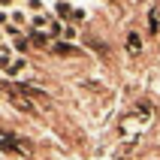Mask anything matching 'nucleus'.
I'll list each match as a JSON object with an SVG mask.
<instances>
[{
    "label": "nucleus",
    "instance_id": "obj_10",
    "mask_svg": "<svg viewBox=\"0 0 160 160\" xmlns=\"http://www.w3.org/2000/svg\"><path fill=\"white\" fill-rule=\"evenodd\" d=\"M9 24V9H0V27Z\"/></svg>",
    "mask_w": 160,
    "mask_h": 160
},
{
    "label": "nucleus",
    "instance_id": "obj_14",
    "mask_svg": "<svg viewBox=\"0 0 160 160\" xmlns=\"http://www.w3.org/2000/svg\"><path fill=\"white\" fill-rule=\"evenodd\" d=\"M0 79H3V72H0Z\"/></svg>",
    "mask_w": 160,
    "mask_h": 160
},
{
    "label": "nucleus",
    "instance_id": "obj_5",
    "mask_svg": "<svg viewBox=\"0 0 160 160\" xmlns=\"http://www.w3.org/2000/svg\"><path fill=\"white\" fill-rule=\"evenodd\" d=\"M27 36H30L33 45H48V33L45 30H27Z\"/></svg>",
    "mask_w": 160,
    "mask_h": 160
},
{
    "label": "nucleus",
    "instance_id": "obj_2",
    "mask_svg": "<svg viewBox=\"0 0 160 160\" xmlns=\"http://www.w3.org/2000/svg\"><path fill=\"white\" fill-rule=\"evenodd\" d=\"M52 21H54V15H52V12H39V15H30V27H27V30H48V27H52Z\"/></svg>",
    "mask_w": 160,
    "mask_h": 160
},
{
    "label": "nucleus",
    "instance_id": "obj_3",
    "mask_svg": "<svg viewBox=\"0 0 160 160\" xmlns=\"http://www.w3.org/2000/svg\"><path fill=\"white\" fill-rule=\"evenodd\" d=\"M127 52H130V54H139V52H142V39H139V33H133V30L127 33Z\"/></svg>",
    "mask_w": 160,
    "mask_h": 160
},
{
    "label": "nucleus",
    "instance_id": "obj_12",
    "mask_svg": "<svg viewBox=\"0 0 160 160\" xmlns=\"http://www.w3.org/2000/svg\"><path fill=\"white\" fill-rule=\"evenodd\" d=\"M0 48H6V33L0 30Z\"/></svg>",
    "mask_w": 160,
    "mask_h": 160
},
{
    "label": "nucleus",
    "instance_id": "obj_13",
    "mask_svg": "<svg viewBox=\"0 0 160 160\" xmlns=\"http://www.w3.org/2000/svg\"><path fill=\"white\" fill-rule=\"evenodd\" d=\"M0 160H3V151H0Z\"/></svg>",
    "mask_w": 160,
    "mask_h": 160
},
{
    "label": "nucleus",
    "instance_id": "obj_9",
    "mask_svg": "<svg viewBox=\"0 0 160 160\" xmlns=\"http://www.w3.org/2000/svg\"><path fill=\"white\" fill-rule=\"evenodd\" d=\"M18 3H24V0H0V9H15Z\"/></svg>",
    "mask_w": 160,
    "mask_h": 160
},
{
    "label": "nucleus",
    "instance_id": "obj_7",
    "mask_svg": "<svg viewBox=\"0 0 160 160\" xmlns=\"http://www.w3.org/2000/svg\"><path fill=\"white\" fill-rule=\"evenodd\" d=\"M12 52H15V54H24V52H27V39H24V36L12 39Z\"/></svg>",
    "mask_w": 160,
    "mask_h": 160
},
{
    "label": "nucleus",
    "instance_id": "obj_1",
    "mask_svg": "<svg viewBox=\"0 0 160 160\" xmlns=\"http://www.w3.org/2000/svg\"><path fill=\"white\" fill-rule=\"evenodd\" d=\"M148 118H151V109H148V106H139V115H133V118H127V121H124V136L139 133L142 124H148Z\"/></svg>",
    "mask_w": 160,
    "mask_h": 160
},
{
    "label": "nucleus",
    "instance_id": "obj_6",
    "mask_svg": "<svg viewBox=\"0 0 160 160\" xmlns=\"http://www.w3.org/2000/svg\"><path fill=\"white\" fill-rule=\"evenodd\" d=\"M148 30H151V33H157V30H160V12H157V9L148 12Z\"/></svg>",
    "mask_w": 160,
    "mask_h": 160
},
{
    "label": "nucleus",
    "instance_id": "obj_11",
    "mask_svg": "<svg viewBox=\"0 0 160 160\" xmlns=\"http://www.w3.org/2000/svg\"><path fill=\"white\" fill-rule=\"evenodd\" d=\"M54 52H58V54H67V52H72V48H70V45H63V42H58V45H54Z\"/></svg>",
    "mask_w": 160,
    "mask_h": 160
},
{
    "label": "nucleus",
    "instance_id": "obj_8",
    "mask_svg": "<svg viewBox=\"0 0 160 160\" xmlns=\"http://www.w3.org/2000/svg\"><path fill=\"white\" fill-rule=\"evenodd\" d=\"M76 36H79V33H76V27L67 24V27H63V36H61V39H76Z\"/></svg>",
    "mask_w": 160,
    "mask_h": 160
},
{
    "label": "nucleus",
    "instance_id": "obj_4",
    "mask_svg": "<svg viewBox=\"0 0 160 160\" xmlns=\"http://www.w3.org/2000/svg\"><path fill=\"white\" fill-rule=\"evenodd\" d=\"M24 9H27V15H39V12H48V9H45V0H24Z\"/></svg>",
    "mask_w": 160,
    "mask_h": 160
}]
</instances>
